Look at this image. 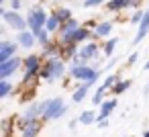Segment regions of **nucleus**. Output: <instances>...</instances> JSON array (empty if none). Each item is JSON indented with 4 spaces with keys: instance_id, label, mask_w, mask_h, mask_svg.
I'll return each instance as SVG.
<instances>
[{
    "instance_id": "nucleus-18",
    "label": "nucleus",
    "mask_w": 149,
    "mask_h": 137,
    "mask_svg": "<svg viewBox=\"0 0 149 137\" xmlns=\"http://www.w3.org/2000/svg\"><path fill=\"white\" fill-rule=\"evenodd\" d=\"M88 35H90V33H88V29L80 27V29H78L74 35H72V41H70V43H82L84 39H88Z\"/></svg>"
},
{
    "instance_id": "nucleus-17",
    "label": "nucleus",
    "mask_w": 149,
    "mask_h": 137,
    "mask_svg": "<svg viewBox=\"0 0 149 137\" xmlns=\"http://www.w3.org/2000/svg\"><path fill=\"white\" fill-rule=\"evenodd\" d=\"M110 31H112V23H102V25H98L94 29V35L96 37H106Z\"/></svg>"
},
{
    "instance_id": "nucleus-12",
    "label": "nucleus",
    "mask_w": 149,
    "mask_h": 137,
    "mask_svg": "<svg viewBox=\"0 0 149 137\" xmlns=\"http://www.w3.org/2000/svg\"><path fill=\"white\" fill-rule=\"evenodd\" d=\"M19 45L21 47H25V49H31L33 45H35V41H37V37L31 33V31H23V33H19Z\"/></svg>"
},
{
    "instance_id": "nucleus-34",
    "label": "nucleus",
    "mask_w": 149,
    "mask_h": 137,
    "mask_svg": "<svg viewBox=\"0 0 149 137\" xmlns=\"http://www.w3.org/2000/svg\"><path fill=\"white\" fill-rule=\"evenodd\" d=\"M145 92H149V86H147V88H145Z\"/></svg>"
},
{
    "instance_id": "nucleus-21",
    "label": "nucleus",
    "mask_w": 149,
    "mask_h": 137,
    "mask_svg": "<svg viewBox=\"0 0 149 137\" xmlns=\"http://www.w3.org/2000/svg\"><path fill=\"white\" fill-rule=\"evenodd\" d=\"M129 86H131V80H120V82H116V84L112 86V92H114V94H123Z\"/></svg>"
},
{
    "instance_id": "nucleus-1",
    "label": "nucleus",
    "mask_w": 149,
    "mask_h": 137,
    "mask_svg": "<svg viewBox=\"0 0 149 137\" xmlns=\"http://www.w3.org/2000/svg\"><path fill=\"white\" fill-rule=\"evenodd\" d=\"M47 15H45V10L41 8V6H33L31 10H29V15H27V25H29V31L37 37L43 29H45V25H47Z\"/></svg>"
},
{
    "instance_id": "nucleus-23",
    "label": "nucleus",
    "mask_w": 149,
    "mask_h": 137,
    "mask_svg": "<svg viewBox=\"0 0 149 137\" xmlns=\"http://www.w3.org/2000/svg\"><path fill=\"white\" fill-rule=\"evenodd\" d=\"M10 90H13V86H10V82H8V80H2V82H0V98L8 96V94H10Z\"/></svg>"
},
{
    "instance_id": "nucleus-33",
    "label": "nucleus",
    "mask_w": 149,
    "mask_h": 137,
    "mask_svg": "<svg viewBox=\"0 0 149 137\" xmlns=\"http://www.w3.org/2000/svg\"><path fill=\"white\" fill-rule=\"evenodd\" d=\"M143 137H149V131H145V133H143Z\"/></svg>"
},
{
    "instance_id": "nucleus-5",
    "label": "nucleus",
    "mask_w": 149,
    "mask_h": 137,
    "mask_svg": "<svg viewBox=\"0 0 149 137\" xmlns=\"http://www.w3.org/2000/svg\"><path fill=\"white\" fill-rule=\"evenodd\" d=\"M21 59L15 55V57H10L8 62H2V64H0V78H2V80H6L8 76H13L19 68H21Z\"/></svg>"
},
{
    "instance_id": "nucleus-10",
    "label": "nucleus",
    "mask_w": 149,
    "mask_h": 137,
    "mask_svg": "<svg viewBox=\"0 0 149 137\" xmlns=\"http://www.w3.org/2000/svg\"><path fill=\"white\" fill-rule=\"evenodd\" d=\"M114 106H116V100L112 98V100H104L102 104H100V113H98V119H96V123H100V121H106L108 119V115L114 110Z\"/></svg>"
},
{
    "instance_id": "nucleus-8",
    "label": "nucleus",
    "mask_w": 149,
    "mask_h": 137,
    "mask_svg": "<svg viewBox=\"0 0 149 137\" xmlns=\"http://www.w3.org/2000/svg\"><path fill=\"white\" fill-rule=\"evenodd\" d=\"M147 33H149V8L145 10V17H143V21L139 23V29H137V35H135V39H133V43L139 45Z\"/></svg>"
},
{
    "instance_id": "nucleus-4",
    "label": "nucleus",
    "mask_w": 149,
    "mask_h": 137,
    "mask_svg": "<svg viewBox=\"0 0 149 137\" xmlns=\"http://www.w3.org/2000/svg\"><path fill=\"white\" fill-rule=\"evenodd\" d=\"M2 19H4V23H6L10 29H15V31H19V33L29 31L27 19H23L17 10H2Z\"/></svg>"
},
{
    "instance_id": "nucleus-7",
    "label": "nucleus",
    "mask_w": 149,
    "mask_h": 137,
    "mask_svg": "<svg viewBox=\"0 0 149 137\" xmlns=\"http://www.w3.org/2000/svg\"><path fill=\"white\" fill-rule=\"evenodd\" d=\"M78 29H80V25H78L74 19L65 21V23L61 25V41H63V43H70V41H72V35H74Z\"/></svg>"
},
{
    "instance_id": "nucleus-31",
    "label": "nucleus",
    "mask_w": 149,
    "mask_h": 137,
    "mask_svg": "<svg viewBox=\"0 0 149 137\" xmlns=\"http://www.w3.org/2000/svg\"><path fill=\"white\" fill-rule=\"evenodd\" d=\"M10 8L19 13V8H21V0H13V2H10Z\"/></svg>"
},
{
    "instance_id": "nucleus-13",
    "label": "nucleus",
    "mask_w": 149,
    "mask_h": 137,
    "mask_svg": "<svg viewBox=\"0 0 149 137\" xmlns=\"http://www.w3.org/2000/svg\"><path fill=\"white\" fill-rule=\"evenodd\" d=\"M90 86H92V84L84 82V84H82L80 88H76V92L72 94V100H74V102H82V100H84V98L88 96V88H90Z\"/></svg>"
},
{
    "instance_id": "nucleus-19",
    "label": "nucleus",
    "mask_w": 149,
    "mask_h": 137,
    "mask_svg": "<svg viewBox=\"0 0 149 137\" xmlns=\"http://www.w3.org/2000/svg\"><path fill=\"white\" fill-rule=\"evenodd\" d=\"M98 117H96V113L94 110H84L82 115H80V123L82 125H90V123H94Z\"/></svg>"
},
{
    "instance_id": "nucleus-14",
    "label": "nucleus",
    "mask_w": 149,
    "mask_h": 137,
    "mask_svg": "<svg viewBox=\"0 0 149 137\" xmlns=\"http://www.w3.org/2000/svg\"><path fill=\"white\" fill-rule=\"evenodd\" d=\"M25 68H27V72H33V74H37V68H39V57L37 55H29L25 62Z\"/></svg>"
},
{
    "instance_id": "nucleus-3",
    "label": "nucleus",
    "mask_w": 149,
    "mask_h": 137,
    "mask_svg": "<svg viewBox=\"0 0 149 137\" xmlns=\"http://www.w3.org/2000/svg\"><path fill=\"white\" fill-rule=\"evenodd\" d=\"M70 76H72V78H76V80H82V82L94 84L102 74H100L98 70L90 68V66H74V68H72V72H70Z\"/></svg>"
},
{
    "instance_id": "nucleus-9",
    "label": "nucleus",
    "mask_w": 149,
    "mask_h": 137,
    "mask_svg": "<svg viewBox=\"0 0 149 137\" xmlns=\"http://www.w3.org/2000/svg\"><path fill=\"white\" fill-rule=\"evenodd\" d=\"M96 51H98V45H96V43H86V45L78 51V57L82 59V66H86V62L92 59V57L96 55Z\"/></svg>"
},
{
    "instance_id": "nucleus-16",
    "label": "nucleus",
    "mask_w": 149,
    "mask_h": 137,
    "mask_svg": "<svg viewBox=\"0 0 149 137\" xmlns=\"http://www.w3.org/2000/svg\"><path fill=\"white\" fill-rule=\"evenodd\" d=\"M131 4V0H110L108 2V10H123V8H127Z\"/></svg>"
},
{
    "instance_id": "nucleus-29",
    "label": "nucleus",
    "mask_w": 149,
    "mask_h": 137,
    "mask_svg": "<svg viewBox=\"0 0 149 137\" xmlns=\"http://www.w3.org/2000/svg\"><path fill=\"white\" fill-rule=\"evenodd\" d=\"M143 17H145V13H143V10H137V13L131 17V23H141V21H143Z\"/></svg>"
},
{
    "instance_id": "nucleus-24",
    "label": "nucleus",
    "mask_w": 149,
    "mask_h": 137,
    "mask_svg": "<svg viewBox=\"0 0 149 137\" xmlns=\"http://www.w3.org/2000/svg\"><path fill=\"white\" fill-rule=\"evenodd\" d=\"M55 17H57V19H59V21H63V23H65V21H70V19H72V15H70V10H68V8H59V10H57V13H55Z\"/></svg>"
},
{
    "instance_id": "nucleus-15",
    "label": "nucleus",
    "mask_w": 149,
    "mask_h": 137,
    "mask_svg": "<svg viewBox=\"0 0 149 137\" xmlns=\"http://www.w3.org/2000/svg\"><path fill=\"white\" fill-rule=\"evenodd\" d=\"M41 115V104H31L27 110H25V121H33Z\"/></svg>"
},
{
    "instance_id": "nucleus-26",
    "label": "nucleus",
    "mask_w": 149,
    "mask_h": 137,
    "mask_svg": "<svg viewBox=\"0 0 149 137\" xmlns=\"http://www.w3.org/2000/svg\"><path fill=\"white\" fill-rule=\"evenodd\" d=\"M61 74H63V66H61V62H57V59H55V66H53V80H55V78H59ZM53 80H51V82H53Z\"/></svg>"
},
{
    "instance_id": "nucleus-6",
    "label": "nucleus",
    "mask_w": 149,
    "mask_h": 137,
    "mask_svg": "<svg viewBox=\"0 0 149 137\" xmlns=\"http://www.w3.org/2000/svg\"><path fill=\"white\" fill-rule=\"evenodd\" d=\"M17 47H19V43H13V41H2L0 43V64L8 62L10 57H15L17 55Z\"/></svg>"
},
{
    "instance_id": "nucleus-2",
    "label": "nucleus",
    "mask_w": 149,
    "mask_h": 137,
    "mask_svg": "<svg viewBox=\"0 0 149 137\" xmlns=\"http://www.w3.org/2000/svg\"><path fill=\"white\" fill-rule=\"evenodd\" d=\"M65 110H68V106L63 104L61 98H51V100L41 102V117L43 119H59Z\"/></svg>"
},
{
    "instance_id": "nucleus-30",
    "label": "nucleus",
    "mask_w": 149,
    "mask_h": 137,
    "mask_svg": "<svg viewBox=\"0 0 149 137\" xmlns=\"http://www.w3.org/2000/svg\"><path fill=\"white\" fill-rule=\"evenodd\" d=\"M112 84H116V78H114V74H110V76L104 80V84H102V86H104V88H108V86H112Z\"/></svg>"
},
{
    "instance_id": "nucleus-27",
    "label": "nucleus",
    "mask_w": 149,
    "mask_h": 137,
    "mask_svg": "<svg viewBox=\"0 0 149 137\" xmlns=\"http://www.w3.org/2000/svg\"><path fill=\"white\" fill-rule=\"evenodd\" d=\"M47 33H49V31H47V29H43V31L37 35V41H39L41 45H45V47H47V43H49V41H47Z\"/></svg>"
},
{
    "instance_id": "nucleus-20",
    "label": "nucleus",
    "mask_w": 149,
    "mask_h": 137,
    "mask_svg": "<svg viewBox=\"0 0 149 137\" xmlns=\"http://www.w3.org/2000/svg\"><path fill=\"white\" fill-rule=\"evenodd\" d=\"M59 27H61V21H59L55 15H51V17L47 19V25H45V29H47L49 33H53V31H55V29H59Z\"/></svg>"
},
{
    "instance_id": "nucleus-25",
    "label": "nucleus",
    "mask_w": 149,
    "mask_h": 137,
    "mask_svg": "<svg viewBox=\"0 0 149 137\" xmlns=\"http://www.w3.org/2000/svg\"><path fill=\"white\" fill-rule=\"evenodd\" d=\"M116 41H118V39H110V41H106V45H104V55H110V53L114 51Z\"/></svg>"
},
{
    "instance_id": "nucleus-28",
    "label": "nucleus",
    "mask_w": 149,
    "mask_h": 137,
    "mask_svg": "<svg viewBox=\"0 0 149 137\" xmlns=\"http://www.w3.org/2000/svg\"><path fill=\"white\" fill-rule=\"evenodd\" d=\"M104 0H86L84 2V8H92V6H100Z\"/></svg>"
},
{
    "instance_id": "nucleus-22",
    "label": "nucleus",
    "mask_w": 149,
    "mask_h": 137,
    "mask_svg": "<svg viewBox=\"0 0 149 137\" xmlns=\"http://www.w3.org/2000/svg\"><path fill=\"white\" fill-rule=\"evenodd\" d=\"M104 92H106V88H104V86H98V90H94V94H92V102H94V104H102V102H104V100H102V98H104Z\"/></svg>"
},
{
    "instance_id": "nucleus-32",
    "label": "nucleus",
    "mask_w": 149,
    "mask_h": 137,
    "mask_svg": "<svg viewBox=\"0 0 149 137\" xmlns=\"http://www.w3.org/2000/svg\"><path fill=\"white\" fill-rule=\"evenodd\" d=\"M137 57H139L137 53H131V57H129V66H131V64H135V62H137Z\"/></svg>"
},
{
    "instance_id": "nucleus-11",
    "label": "nucleus",
    "mask_w": 149,
    "mask_h": 137,
    "mask_svg": "<svg viewBox=\"0 0 149 137\" xmlns=\"http://www.w3.org/2000/svg\"><path fill=\"white\" fill-rule=\"evenodd\" d=\"M39 129H41V125H39L37 119H33V121H25V123H23V137H37Z\"/></svg>"
}]
</instances>
